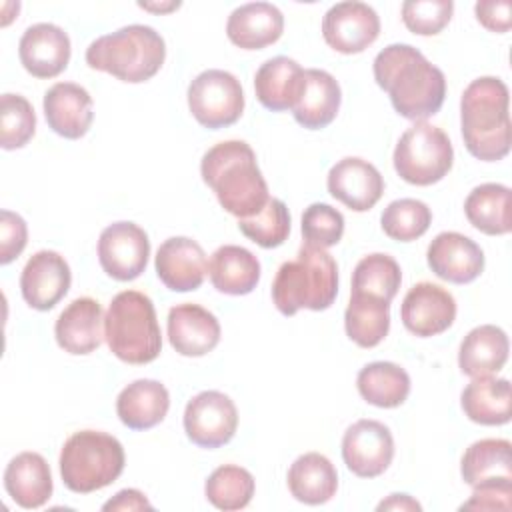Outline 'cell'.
<instances>
[{"label":"cell","instance_id":"7402d4cb","mask_svg":"<svg viewBox=\"0 0 512 512\" xmlns=\"http://www.w3.org/2000/svg\"><path fill=\"white\" fill-rule=\"evenodd\" d=\"M104 314L98 300L82 296L72 300L58 316L54 324V336L58 346L74 356L94 352L104 338L102 332Z\"/></svg>","mask_w":512,"mask_h":512},{"label":"cell","instance_id":"277c9868","mask_svg":"<svg viewBox=\"0 0 512 512\" xmlns=\"http://www.w3.org/2000/svg\"><path fill=\"white\" fill-rule=\"evenodd\" d=\"M338 294L336 260L318 246L302 244L294 260L284 262L272 282V300L280 314L294 316L308 308L314 312L332 306Z\"/></svg>","mask_w":512,"mask_h":512},{"label":"cell","instance_id":"484cf974","mask_svg":"<svg viewBox=\"0 0 512 512\" xmlns=\"http://www.w3.org/2000/svg\"><path fill=\"white\" fill-rule=\"evenodd\" d=\"M170 408V394L164 384L150 378L130 382L116 398V414L130 430H148L160 424Z\"/></svg>","mask_w":512,"mask_h":512},{"label":"cell","instance_id":"ab89813d","mask_svg":"<svg viewBox=\"0 0 512 512\" xmlns=\"http://www.w3.org/2000/svg\"><path fill=\"white\" fill-rule=\"evenodd\" d=\"M36 132V114L22 94L6 92L0 98V146L16 150L30 142Z\"/></svg>","mask_w":512,"mask_h":512},{"label":"cell","instance_id":"4dcf8cb0","mask_svg":"<svg viewBox=\"0 0 512 512\" xmlns=\"http://www.w3.org/2000/svg\"><path fill=\"white\" fill-rule=\"evenodd\" d=\"M460 404L468 420L482 426H500L512 416V388L506 378H472L462 390Z\"/></svg>","mask_w":512,"mask_h":512},{"label":"cell","instance_id":"60d3db41","mask_svg":"<svg viewBox=\"0 0 512 512\" xmlns=\"http://www.w3.org/2000/svg\"><path fill=\"white\" fill-rule=\"evenodd\" d=\"M344 216L330 204L314 202L302 214L304 242L318 248H330L342 240Z\"/></svg>","mask_w":512,"mask_h":512},{"label":"cell","instance_id":"9c48e42d","mask_svg":"<svg viewBox=\"0 0 512 512\" xmlns=\"http://www.w3.org/2000/svg\"><path fill=\"white\" fill-rule=\"evenodd\" d=\"M188 108L208 130L234 124L244 112V92L240 80L220 68L200 72L188 86Z\"/></svg>","mask_w":512,"mask_h":512},{"label":"cell","instance_id":"8fae6325","mask_svg":"<svg viewBox=\"0 0 512 512\" xmlns=\"http://www.w3.org/2000/svg\"><path fill=\"white\" fill-rule=\"evenodd\" d=\"M148 234L134 222H114L100 232L98 262L102 270L120 282L138 278L148 264Z\"/></svg>","mask_w":512,"mask_h":512},{"label":"cell","instance_id":"7a4b0ae2","mask_svg":"<svg viewBox=\"0 0 512 512\" xmlns=\"http://www.w3.org/2000/svg\"><path fill=\"white\" fill-rule=\"evenodd\" d=\"M200 174L220 206L238 220L258 214L270 200L256 154L244 140H224L208 148Z\"/></svg>","mask_w":512,"mask_h":512},{"label":"cell","instance_id":"e575fe53","mask_svg":"<svg viewBox=\"0 0 512 512\" xmlns=\"http://www.w3.org/2000/svg\"><path fill=\"white\" fill-rule=\"evenodd\" d=\"M460 474L470 486L492 478H512V444L504 438L472 442L462 456Z\"/></svg>","mask_w":512,"mask_h":512},{"label":"cell","instance_id":"ee69618b","mask_svg":"<svg viewBox=\"0 0 512 512\" xmlns=\"http://www.w3.org/2000/svg\"><path fill=\"white\" fill-rule=\"evenodd\" d=\"M28 242V226L16 212H0V264H10L22 254Z\"/></svg>","mask_w":512,"mask_h":512},{"label":"cell","instance_id":"6da1fadb","mask_svg":"<svg viewBox=\"0 0 512 512\" xmlns=\"http://www.w3.org/2000/svg\"><path fill=\"white\" fill-rule=\"evenodd\" d=\"M376 84L390 96L394 110L414 122L434 116L446 98L444 72L410 44H390L372 64Z\"/></svg>","mask_w":512,"mask_h":512},{"label":"cell","instance_id":"ac0fdd59","mask_svg":"<svg viewBox=\"0 0 512 512\" xmlns=\"http://www.w3.org/2000/svg\"><path fill=\"white\" fill-rule=\"evenodd\" d=\"M68 34L50 22H38L24 30L18 42V56L28 74L34 78H54L70 62Z\"/></svg>","mask_w":512,"mask_h":512},{"label":"cell","instance_id":"f1b7e54d","mask_svg":"<svg viewBox=\"0 0 512 512\" xmlns=\"http://www.w3.org/2000/svg\"><path fill=\"white\" fill-rule=\"evenodd\" d=\"M208 276L218 292L244 296L250 294L260 280V262L248 248L224 244L210 256Z\"/></svg>","mask_w":512,"mask_h":512},{"label":"cell","instance_id":"1f68e13d","mask_svg":"<svg viewBox=\"0 0 512 512\" xmlns=\"http://www.w3.org/2000/svg\"><path fill=\"white\" fill-rule=\"evenodd\" d=\"M464 214L468 222L488 234L502 236L512 230V192L498 182H486L466 196Z\"/></svg>","mask_w":512,"mask_h":512},{"label":"cell","instance_id":"d590c367","mask_svg":"<svg viewBox=\"0 0 512 512\" xmlns=\"http://www.w3.org/2000/svg\"><path fill=\"white\" fill-rule=\"evenodd\" d=\"M402 282V270L398 262L382 252L364 256L352 272V294H366L390 302Z\"/></svg>","mask_w":512,"mask_h":512},{"label":"cell","instance_id":"9a60e30c","mask_svg":"<svg viewBox=\"0 0 512 512\" xmlns=\"http://www.w3.org/2000/svg\"><path fill=\"white\" fill-rule=\"evenodd\" d=\"M72 272L64 256L54 250L32 254L20 274V292L34 310H52L68 292Z\"/></svg>","mask_w":512,"mask_h":512},{"label":"cell","instance_id":"cb8c5ba5","mask_svg":"<svg viewBox=\"0 0 512 512\" xmlns=\"http://www.w3.org/2000/svg\"><path fill=\"white\" fill-rule=\"evenodd\" d=\"M4 488L22 508L34 510L44 506L52 496V472L38 452L16 454L4 470Z\"/></svg>","mask_w":512,"mask_h":512},{"label":"cell","instance_id":"74e56055","mask_svg":"<svg viewBox=\"0 0 512 512\" xmlns=\"http://www.w3.org/2000/svg\"><path fill=\"white\" fill-rule=\"evenodd\" d=\"M432 224V212L428 204L416 198H400L390 202L382 216L380 226L384 234L398 242H412L426 234Z\"/></svg>","mask_w":512,"mask_h":512},{"label":"cell","instance_id":"ba28073f","mask_svg":"<svg viewBox=\"0 0 512 512\" xmlns=\"http://www.w3.org/2000/svg\"><path fill=\"white\" fill-rule=\"evenodd\" d=\"M394 170L414 186L440 182L452 168L454 150L446 132L430 122H416L394 148Z\"/></svg>","mask_w":512,"mask_h":512},{"label":"cell","instance_id":"5bb4252c","mask_svg":"<svg viewBox=\"0 0 512 512\" xmlns=\"http://www.w3.org/2000/svg\"><path fill=\"white\" fill-rule=\"evenodd\" d=\"M400 318L408 332L430 338L448 330L456 318L454 296L432 282L414 284L400 306Z\"/></svg>","mask_w":512,"mask_h":512},{"label":"cell","instance_id":"4316f807","mask_svg":"<svg viewBox=\"0 0 512 512\" xmlns=\"http://www.w3.org/2000/svg\"><path fill=\"white\" fill-rule=\"evenodd\" d=\"M304 84V68L288 58L274 56L266 60L254 74V92L258 102L272 110H292Z\"/></svg>","mask_w":512,"mask_h":512},{"label":"cell","instance_id":"bcb514c9","mask_svg":"<svg viewBox=\"0 0 512 512\" xmlns=\"http://www.w3.org/2000/svg\"><path fill=\"white\" fill-rule=\"evenodd\" d=\"M102 510L104 512H110V510H122V512H126V510H152V504L148 502V498L140 490L126 488V490H120L108 502H104Z\"/></svg>","mask_w":512,"mask_h":512},{"label":"cell","instance_id":"30bf717a","mask_svg":"<svg viewBox=\"0 0 512 512\" xmlns=\"http://www.w3.org/2000/svg\"><path fill=\"white\" fill-rule=\"evenodd\" d=\"M238 428V410L230 396L218 390H204L192 396L184 408V432L200 448L228 444Z\"/></svg>","mask_w":512,"mask_h":512},{"label":"cell","instance_id":"d6986e66","mask_svg":"<svg viewBox=\"0 0 512 512\" xmlns=\"http://www.w3.org/2000/svg\"><path fill=\"white\" fill-rule=\"evenodd\" d=\"M426 260L430 270L452 284H468L484 270V252L460 232H440L428 244Z\"/></svg>","mask_w":512,"mask_h":512},{"label":"cell","instance_id":"7dc6e473","mask_svg":"<svg viewBox=\"0 0 512 512\" xmlns=\"http://www.w3.org/2000/svg\"><path fill=\"white\" fill-rule=\"evenodd\" d=\"M378 512L382 510H422V506L408 494H390L386 500H382L378 506H376Z\"/></svg>","mask_w":512,"mask_h":512},{"label":"cell","instance_id":"d6a6232c","mask_svg":"<svg viewBox=\"0 0 512 512\" xmlns=\"http://www.w3.org/2000/svg\"><path fill=\"white\" fill-rule=\"evenodd\" d=\"M356 386L360 396L378 408H396L406 402L410 394V376L408 372L394 362H370L358 376Z\"/></svg>","mask_w":512,"mask_h":512},{"label":"cell","instance_id":"e0dca14e","mask_svg":"<svg viewBox=\"0 0 512 512\" xmlns=\"http://www.w3.org/2000/svg\"><path fill=\"white\" fill-rule=\"evenodd\" d=\"M154 268L160 282L172 292H190L202 286L208 262L202 246L188 236L164 240L156 252Z\"/></svg>","mask_w":512,"mask_h":512},{"label":"cell","instance_id":"52a82bcc","mask_svg":"<svg viewBox=\"0 0 512 512\" xmlns=\"http://www.w3.org/2000/svg\"><path fill=\"white\" fill-rule=\"evenodd\" d=\"M124 448L118 438L100 430L74 432L60 450V476L68 490L90 494L112 484L124 470Z\"/></svg>","mask_w":512,"mask_h":512},{"label":"cell","instance_id":"7bdbcfd3","mask_svg":"<svg viewBox=\"0 0 512 512\" xmlns=\"http://www.w3.org/2000/svg\"><path fill=\"white\" fill-rule=\"evenodd\" d=\"M472 496L460 508L462 510H510L512 478H492L472 486Z\"/></svg>","mask_w":512,"mask_h":512},{"label":"cell","instance_id":"8992f818","mask_svg":"<svg viewBox=\"0 0 512 512\" xmlns=\"http://www.w3.org/2000/svg\"><path fill=\"white\" fill-rule=\"evenodd\" d=\"M110 352L126 364H148L162 352V334L152 300L138 290L118 292L104 316Z\"/></svg>","mask_w":512,"mask_h":512},{"label":"cell","instance_id":"f35d334b","mask_svg":"<svg viewBox=\"0 0 512 512\" xmlns=\"http://www.w3.org/2000/svg\"><path fill=\"white\" fill-rule=\"evenodd\" d=\"M240 232L262 248H276L284 244L290 234V212L280 198H270L266 206L250 216L238 220Z\"/></svg>","mask_w":512,"mask_h":512},{"label":"cell","instance_id":"d4e9b609","mask_svg":"<svg viewBox=\"0 0 512 512\" xmlns=\"http://www.w3.org/2000/svg\"><path fill=\"white\" fill-rule=\"evenodd\" d=\"M340 102L342 92L336 78L326 70L308 68L304 70V84L292 114L300 126L308 130H320L336 118Z\"/></svg>","mask_w":512,"mask_h":512},{"label":"cell","instance_id":"7c38bea8","mask_svg":"<svg viewBox=\"0 0 512 512\" xmlns=\"http://www.w3.org/2000/svg\"><path fill=\"white\" fill-rule=\"evenodd\" d=\"M394 458V438L386 424L378 420H358L342 436V460L360 478L380 476Z\"/></svg>","mask_w":512,"mask_h":512},{"label":"cell","instance_id":"603a6c76","mask_svg":"<svg viewBox=\"0 0 512 512\" xmlns=\"http://www.w3.org/2000/svg\"><path fill=\"white\" fill-rule=\"evenodd\" d=\"M284 32V16L270 2H248L234 8L226 22L228 40L242 50L274 44Z\"/></svg>","mask_w":512,"mask_h":512},{"label":"cell","instance_id":"3957f363","mask_svg":"<svg viewBox=\"0 0 512 512\" xmlns=\"http://www.w3.org/2000/svg\"><path fill=\"white\" fill-rule=\"evenodd\" d=\"M510 94L496 76L472 80L460 98V130L466 150L484 162L502 160L510 152Z\"/></svg>","mask_w":512,"mask_h":512},{"label":"cell","instance_id":"83f0119b","mask_svg":"<svg viewBox=\"0 0 512 512\" xmlns=\"http://www.w3.org/2000/svg\"><path fill=\"white\" fill-rule=\"evenodd\" d=\"M510 342L506 332L494 324L472 328L458 350L460 372L470 378H484L500 372L508 360Z\"/></svg>","mask_w":512,"mask_h":512},{"label":"cell","instance_id":"b9f144b4","mask_svg":"<svg viewBox=\"0 0 512 512\" xmlns=\"http://www.w3.org/2000/svg\"><path fill=\"white\" fill-rule=\"evenodd\" d=\"M452 0H408L402 4L404 26L418 36L438 34L452 18Z\"/></svg>","mask_w":512,"mask_h":512},{"label":"cell","instance_id":"f6af8a7d","mask_svg":"<svg viewBox=\"0 0 512 512\" xmlns=\"http://www.w3.org/2000/svg\"><path fill=\"white\" fill-rule=\"evenodd\" d=\"M476 20L490 32L504 34L512 26V4L508 0H482L474 6Z\"/></svg>","mask_w":512,"mask_h":512},{"label":"cell","instance_id":"ffe728a7","mask_svg":"<svg viewBox=\"0 0 512 512\" xmlns=\"http://www.w3.org/2000/svg\"><path fill=\"white\" fill-rule=\"evenodd\" d=\"M168 340L182 356H204L220 342V322L200 304H176L168 312Z\"/></svg>","mask_w":512,"mask_h":512},{"label":"cell","instance_id":"44dd1931","mask_svg":"<svg viewBox=\"0 0 512 512\" xmlns=\"http://www.w3.org/2000/svg\"><path fill=\"white\" fill-rule=\"evenodd\" d=\"M44 116L48 126L62 138H82L94 120L92 96L76 82H56L44 94Z\"/></svg>","mask_w":512,"mask_h":512},{"label":"cell","instance_id":"836d02e7","mask_svg":"<svg viewBox=\"0 0 512 512\" xmlns=\"http://www.w3.org/2000/svg\"><path fill=\"white\" fill-rule=\"evenodd\" d=\"M344 328L348 338L360 348L378 346L390 330V302L350 292V302L344 312Z\"/></svg>","mask_w":512,"mask_h":512},{"label":"cell","instance_id":"2e32d148","mask_svg":"<svg viewBox=\"0 0 512 512\" xmlns=\"http://www.w3.org/2000/svg\"><path fill=\"white\" fill-rule=\"evenodd\" d=\"M330 196L354 212H366L384 194V178L374 164L358 156L338 160L326 178Z\"/></svg>","mask_w":512,"mask_h":512},{"label":"cell","instance_id":"4fadbf2b","mask_svg":"<svg viewBox=\"0 0 512 512\" xmlns=\"http://www.w3.org/2000/svg\"><path fill=\"white\" fill-rule=\"evenodd\" d=\"M380 34V18L366 2H338L322 18L324 42L340 54L366 50Z\"/></svg>","mask_w":512,"mask_h":512},{"label":"cell","instance_id":"f546056e","mask_svg":"<svg viewBox=\"0 0 512 512\" xmlns=\"http://www.w3.org/2000/svg\"><path fill=\"white\" fill-rule=\"evenodd\" d=\"M290 494L310 506L332 500L338 490V472L334 464L320 452H306L298 456L288 468Z\"/></svg>","mask_w":512,"mask_h":512},{"label":"cell","instance_id":"5b68a950","mask_svg":"<svg viewBox=\"0 0 512 512\" xmlns=\"http://www.w3.org/2000/svg\"><path fill=\"white\" fill-rule=\"evenodd\" d=\"M166 58L164 38L144 24H130L104 34L86 48V64L114 78L140 84L156 76Z\"/></svg>","mask_w":512,"mask_h":512},{"label":"cell","instance_id":"8d00e7d4","mask_svg":"<svg viewBox=\"0 0 512 512\" xmlns=\"http://www.w3.org/2000/svg\"><path fill=\"white\" fill-rule=\"evenodd\" d=\"M254 476L236 464L218 466L204 484L206 500L218 510H242L254 496Z\"/></svg>","mask_w":512,"mask_h":512},{"label":"cell","instance_id":"c3c4849f","mask_svg":"<svg viewBox=\"0 0 512 512\" xmlns=\"http://www.w3.org/2000/svg\"><path fill=\"white\" fill-rule=\"evenodd\" d=\"M138 6L144 8V10H156V12L160 10V12H164V10H174V8H178L180 2H170L168 6H162V4H160V6H154V4H144V2H140Z\"/></svg>","mask_w":512,"mask_h":512}]
</instances>
